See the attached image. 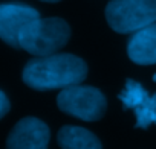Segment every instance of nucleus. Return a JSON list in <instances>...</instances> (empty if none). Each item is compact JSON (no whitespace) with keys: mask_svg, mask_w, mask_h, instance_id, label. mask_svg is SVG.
<instances>
[{"mask_svg":"<svg viewBox=\"0 0 156 149\" xmlns=\"http://www.w3.org/2000/svg\"><path fill=\"white\" fill-rule=\"evenodd\" d=\"M87 76L86 62L70 53L35 56L23 68V82L38 91L67 88L81 84Z\"/></svg>","mask_w":156,"mask_h":149,"instance_id":"nucleus-1","label":"nucleus"},{"mask_svg":"<svg viewBox=\"0 0 156 149\" xmlns=\"http://www.w3.org/2000/svg\"><path fill=\"white\" fill-rule=\"evenodd\" d=\"M69 25L58 17L37 18L20 35V49L34 56H49L67 44Z\"/></svg>","mask_w":156,"mask_h":149,"instance_id":"nucleus-2","label":"nucleus"},{"mask_svg":"<svg viewBox=\"0 0 156 149\" xmlns=\"http://www.w3.org/2000/svg\"><path fill=\"white\" fill-rule=\"evenodd\" d=\"M106 20L118 34L136 32L156 23V0H110Z\"/></svg>","mask_w":156,"mask_h":149,"instance_id":"nucleus-3","label":"nucleus"},{"mask_svg":"<svg viewBox=\"0 0 156 149\" xmlns=\"http://www.w3.org/2000/svg\"><path fill=\"white\" fill-rule=\"evenodd\" d=\"M57 105L63 113L86 122L100 120L107 108L106 96L98 88L80 84L63 88L57 98Z\"/></svg>","mask_w":156,"mask_h":149,"instance_id":"nucleus-4","label":"nucleus"},{"mask_svg":"<svg viewBox=\"0 0 156 149\" xmlns=\"http://www.w3.org/2000/svg\"><path fill=\"white\" fill-rule=\"evenodd\" d=\"M37 18H40L38 11L28 5L2 3L0 5V40H3L14 49H20L22 32Z\"/></svg>","mask_w":156,"mask_h":149,"instance_id":"nucleus-5","label":"nucleus"},{"mask_svg":"<svg viewBox=\"0 0 156 149\" xmlns=\"http://www.w3.org/2000/svg\"><path fill=\"white\" fill-rule=\"evenodd\" d=\"M119 101L124 108L133 110L136 116V128L147 129L150 125H156V94L150 96L141 84L127 79L124 90L119 93Z\"/></svg>","mask_w":156,"mask_h":149,"instance_id":"nucleus-6","label":"nucleus"},{"mask_svg":"<svg viewBox=\"0 0 156 149\" xmlns=\"http://www.w3.org/2000/svg\"><path fill=\"white\" fill-rule=\"evenodd\" d=\"M49 128L35 117H25L12 128L6 140V149H48Z\"/></svg>","mask_w":156,"mask_h":149,"instance_id":"nucleus-7","label":"nucleus"},{"mask_svg":"<svg viewBox=\"0 0 156 149\" xmlns=\"http://www.w3.org/2000/svg\"><path fill=\"white\" fill-rule=\"evenodd\" d=\"M129 58L141 65L156 64V23L136 31L127 44Z\"/></svg>","mask_w":156,"mask_h":149,"instance_id":"nucleus-8","label":"nucleus"},{"mask_svg":"<svg viewBox=\"0 0 156 149\" xmlns=\"http://www.w3.org/2000/svg\"><path fill=\"white\" fill-rule=\"evenodd\" d=\"M57 141L61 149H103L98 137L80 126H63Z\"/></svg>","mask_w":156,"mask_h":149,"instance_id":"nucleus-9","label":"nucleus"},{"mask_svg":"<svg viewBox=\"0 0 156 149\" xmlns=\"http://www.w3.org/2000/svg\"><path fill=\"white\" fill-rule=\"evenodd\" d=\"M9 108H11V105H9L8 96H6V94L2 91V90H0V119L5 117V116L8 114Z\"/></svg>","mask_w":156,"mask_h":149,"instance_id":"nucleus-10","label":"nucleus"},{"mask_svg":"<svg viewBox=\"0 0 156 149\" xmlns=\"http://www.w3.org/2000/svg\"><path fill=\"white\" fill-rule=\"evenodd\" d=\"M41 2H48V3H57L60 0H41Z\"/></svg>","mask_w":156,"mask_h":149,"instance_id":"nucleus-11","label":"nucleus"}]
</instances>
